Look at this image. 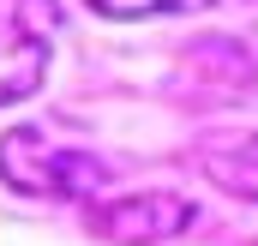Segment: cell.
I'll return each instance as SVG.
<instances>
[{"label":"cell","instance_id":"cell-1","mask_svg":"<svg viewBox=\"0 0 258 246\" xmlns=\"http://www.w3.org/2000/svg\"><path fill=\"white\" fill-rule=\"evenodd\" d=\"M60 0H0V108L30 96L54 60Z\"/></svg>","mask_w":258,"mask_h":246},{"label":"cell","instance_id":"cell-2","mask_svg":"<svg viewBox=\"0 0 258 246\" xmlns=\"http://www.w3.org/2000/svg\"><path fill=\"white\" fill-rule=\"evenodd\" d=\"M0 174L24 192H84L96 180V162L54 144L42 126H18L0 138Z\"/></svg>","mask_w":258,"mask_h":246},{"label":"cell","instance_id":"cell-3","mask_svg":"<svg viewBox=\"0 0 258 246\" xmlns=\"http://www.w3.org/2000/svg\"><path fill=\"white\" fill-rule=\"evenodd\" d=\"M222 174H228L234 192H252V198H258V144H240V150L222 162Z\"/></svg>","mask_w":258,"mask_h":246},{"label":"cell","instance_id":"cell-4","mask_svg":"<svg viewBox=\"0 0 258 246\" xmlns=\"http://www.w3.org/2000/svg\"><path fill=\"white\" fill-rule=\"evenodd\" d=\"M102 18H156V12H174L180 0H90Z\"/></svg>","mask_w":258,"mask_h":246}]
</instances>
